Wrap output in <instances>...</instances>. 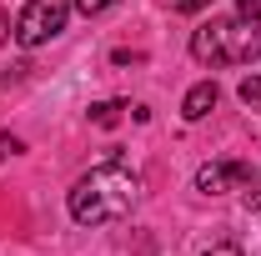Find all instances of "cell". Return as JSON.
<instances>
[{"mask_svg": "<svg viewBox=\"0 0 261 256\" xmlns=\"http://www.w3.org/2000/svg\"><path fill=\"white\" fill-rule=\"evenodd\" d=\"M136 201H141V176L126 171L121 161H106L70 186V221H81V226L121 221V216H130Z\"/></svg>", "mask_w": 261, "mask_h": 256, "instance_id": "cell-1", "label": "cell"}, {"mask_svg": "<svg viewBox=\"0 0 261 256\" xmlns=\"http://www.w3.org/2000/svg\"><path fill=\"white\" fill-rule=\"evenodd\" d=\"M191 56L201 65H251L261 61V20L231 15V20H206L191 31Z\"/></svg>", "mask_w": 261, "mask_h": 256, "instance_id": "cell-2", "label": "cell"}, {"mask_svg": "<svg viewBox=\"0 0 261 256\" xmlns=\"http://www.w3.org/2000/svg\"><path fill=\"white\" fill-rule=\"evenodd\" d=\"M65 20H70V0H31L25 10H20V20H15V45H25V50H35V45H45V40H56V35L65 31Z\"/></svg>", "mask_w": 261, "mask_h": 256, "instance_id": "cell-3", "label": "cell"}, {"mask_svg": "<svg viewBox=\"0 0 261 256\" xmlns=\"http://www.w3.org/2000/svg\"><path fill=\"white\" fill-rule=\"evenodd\" d=\"M196 191L221 196V191H251V166L246 161H206L196 171Z\"/></svg>", "mask_w": 261, "mask_h": 256, "instance_id": "cell-4", "label": "cell"}, {"mask_svg": "<svg viewBox=\"0 0 261 256\" xmlns=\"http://www.w3.org/2000/svg\"><path fill=\"white\" fill-rule=\"evenodd\" d=\"M216 100H221L216 81H196L191 91H186V100H181V116H186V121H206V116L216 111Z\"/></svg>", "mask_w": 261, "mask_h": 256, "instance_id": "cell-5", "label": "cell"}, {"mask_svg": "<svg viewBox=\"0 0 261 256\" xmlns=\"http://www.w3.org/2000/svg\"><path fill=\"white\" fill-rule=\"evenodd\" d=\"M121 111H126V100H96V106H91V121H96V126H116Z\"/></svg>", "mask_w": 261, "mask_h": 256, "instance_id": "cell-6", "label": "cell"}, {"mask_svg": "<svg viewBox=\"0 0 261 256\" xmlns=\"http://www.w3.org/2000/svg\"><path fill=\"white\" fill-rule=\"evenodd\" d=\"M236 96H241V106H251V111H261V75H246V81L236 86Z\"/></svg>", "mask_w": 261, "mask_h": 256, "instance_id": "cell-7", "label": "cell"}, {"mask_svg": "<svg viewBox=\"0 0 261 256\" xmlns=\"http://www.w3.org/2000/svg\"><path fill=\"white\" fill-rule=\"evenodd\" d=\"M111 5H116V0H75V10H81V15H106Z\"/></svg>", "mask_w": 261, "mask_h": 256, "instance_id": "cell-8", "label": "cell"}, {"mask_svg": "<svg viewBox=\"0 0 261 256\" xmlns=\"http://www.w3.org/2000/svg\"><path fill=\"white\" fill-rule=\"evenodd\" d=\"M20 151H25L20 136H0V161H5V156H20Z\"/></svg>", "mask_w": 261, "mask_h": 256, "instance_id": "cell-9", "label": "cell"}, {"mask_svg": "<svg viewBox=\"0 0 261 256\" xmlns=\"http://www.w3.org/2000/svg\"><path fill=\"white\" fill-rule=\"evenodd\" d=\"M211 0H171V10H181V15H201Z\"/></svg>", "mask_w": 261, "mask_h": 256, "instance_id": "cell-10", "label": "cell"}, {"mask_svg": "<svg viewBox=\"0 0 261 256\" xmlns=\"http://www.w3.org/2000/svg\"><path fill=\"white\" fill-rule=\"evenodd\" d=\"M236 15H246V20H261V0H236Z\"/></svg>", "mask_w": 261, "mask_h": 256, "instance_id": "cell-11", "label": "cell"}, {"mask_svg": "<svg viewBox=\"0 0 261 256\" xmlns=\"http://www.w3.org/2000/svg\"><path fill=\"white\" fill-rule=\"evenodd\" d=\"M206 256H241V246H231V241H221V246H211Z\"/></svg>", "mask_w": 261, "mask_h": 256, "instance_id": "cell-12", "label": "cell"}, {"mask_svg": "<svg viewBox=\"0 0 261 256\" xmlns=\"http://www.w3.org/2000/svg\"><path fill=\"white\" fill-rule=\"evenodd\" d=\"M246 201H251V206L261 211V181H256V191H246Z\"/></svg>", "mask_w": 261, "mask_h": 256, "instance_id": "cell-13", "label": "cell"}, {"mask_svg": "<svg viewBox=\"0 0 261 256\" xmlns=\"http://www.w3.org/2000/svg\"><path fill=\"white\" fill-rule=\"evenodd\" d=\"M5 40H10V20L0 15V45H5Z\"/></svg>", "mask_w": 261, "mask_h": 256, "instance_id": "cell-14", "label": "cell"}]
</instances>
